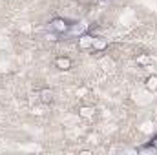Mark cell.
Segmentation results:
<instances>
[{"label": "cell", "mask_w": 157, "mask_h": 155, "mask_svg": "<svg viewBox=\"0 0 157 155\" xmlns=\"http://www.w3.org/2000/svg\"><path fill=\"white\" fill-rule=\"evenodd\" d=\"M86 26L84 24H70V29L66 31V37H80L84 35Z\"/></svg>", "instance_id": "2"}, {"label": "cell", "mask_w": 157, "mask_h": 155, "mask_svg": "<svg viewBox=\"0 0 157 155\" xmlns=\"http://www.w3.org/2000/svg\"><path fill=\"white\" fill-rule=\"evenodd\" d=\"M93 113H95V110L90 108V106H82V108H78V115L84 117V119H91Z\"/></svg>", "instance_id": "8"}, {"label": "cell", "mask_w": 157, "mask_h": 155, "mask_svg": "<svg viewBox=\"0 0 157 155\" xmlns=\"http://www.w3.org/2000/svg\"><path fill=\"white\" fill-rule=\"evenodd\" d=\"M144 86H146V89H148V91H155V89H157V77H155V75L146 77Z\"/></svg>", "instance_id": "7"}, {"label": "cell", "mask_w": 157, "mask_h": 155, "mask_svg": "<svg viewBox=\"0 0 157 155\" xmlns=\"http://www.w3.org/2000/svg\"><path fill=\"white\" fill-rule=\"evenodd\" d=\"M93 46V37L91 35H80L78 37V47L80 49H91Z\"/></svg>", "instance_id": "5"}, {"label": "cell", "mask_w": 157, "mask_h": 155, "mask_svg": "<svg viewBox=\"0 0 157 155\" xmlns=\"http://www.w3.org/2000/svg\"><path fill=\"white\" fill-rule=\"evenodd\" d=\"M70 29V22L66 18H53L49 22V31L57 33V35H66V31Z\"/></svg>", "instance_id": "1"}, {"label": "cell", "mask_w": 157, "mask_h": 155, "mask_svg": "<svg viewBox=\"0 0 157 155\" xmlns=\"http://www.w3.org/2000/svg\"><path fill=\"white\" fill-rule=\"evenodd\" d=\"M150 142H152V146H154V148H155V150H157V137H154V139H152Z\"/></svg>", "instance_id": "9"}, {"label": "cell", "mask_w": 157, "mask_h": 155, "mask_svg": "<svg viewBox=\"0 0 157 155\" xmlns=\"http://www.w3.org/2000/svg\"><path fill=\"white\" fill-rule=\"evenodd\" d=\"M55 66H57L60 71H68V70L71 68V59H70V57H59V59L55 60Z\"/></svg>", "instance_id": "4"}, {"label": "cell", "mask_w": 157, "mask_h": 155, "mask_svg": "<svg viewBox=\"0 0 157 155\" xmlns=\"http://www.w3.org/2000/svg\"><path fill=\"white\" fill-rule=\"evenodd\" d=\"M39 95H40V100H42L44 104H49V102H53V91H51V89H42Z\"/></svg>", "instance_id": "6"}, {"label": "cell", "mask_w": 157, "mask_h": 155, "mask_svg": "<svg viewBox=\"0 0 157 155\" xmlns=\"http://www.w3.org/2000/svg\"><path fill=\"white\" fill-rule=\"evenodd\" d=\"M106 47H108V40L104 39V37H93V46H91V51L101 53V51H104Z\"/></svg>", "instance_id": "3"}]
</instances>
